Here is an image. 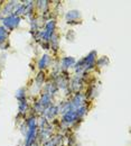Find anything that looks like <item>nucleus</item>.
Returning <instances> with one entry per match:
<instances>
[{"label":"nucleus","instance_id":"f257e3e1","mask_svg":"<svg viewBox=\"0 0 131 146\" xmlns=\"http://www.w3.org/2000/svg\"><path fill=\"white\" fill-rule=\"evenodd\" d=\"M19 6H20V3H19V2H16V1H10V2H8V3L5 6V8L0 11V19H5V18H7V17H9V16L15 15Z\"/></svg>","mask_w":131,"mask_h":146},{"label":"nucleus","instance_id":"f03ea898","mask_svg":"<svg viewBox=\"0 0 131 146\" xmlns=\"http://www.w3.org/2000/svg\"><path fill=\"white\" fill-rule=\"evenodd\" d=\"M56 27V21L54 19L49 20L46 25H45V29L39 34L40 35V39H43L44 42H47L51 39V37L54 35V31Z\"/></svg>","mask_w":131,"mask_h":146},{"label":"nucleus","instance_id":"7ed1b4c3","mask_svg":"<svg viewBox=\"0 0 131 146\" xmlns=\"http://www.w3.org/2000/svg\"><path fill=\"white\" fill-rule=\"evenodd\" d=\"M96 51H92L90 52L89 54L86 55L84 58H83V62H84V72L89 71L90 69H92L95 63H96Z\"/></svg>","mask_w":131,"mask_h":146},{"label":"nucleus","instance_id":"20e7f679","mask_svg":"<svg viewBox=\"0 0 131 146\" xmlns=\"http://www.w3.org/2000/svg\"><path fill=\"white\" fill-rule=\"evenodd\" d=\"M70 102H71V108H72V110L78 109V108H81V107L84 106V104H85V96L82 94V93H80V92H77L74 97H73L72 101H70Z\"/></svg>","mask_w":131,"mask_h":146},{"label":"nucleus","instance_id":"39448f33","mask_svg":"<svg viewBox=\"0 0 131 146\" xmlns=\"http://www.w3.org/2000/svg\"><path fill=\"white\" fill-rule=\"evenodd\" d=\"M20 23V17L19 16H16V15H13V16H9L7 18L2 19V24L6 28L8 29H14L16 28Z\"/></svg>","mask_w":131,"mask_h":146},{"label":"nucleus","instance_id":"423d86ee","mask_svg":"<svg viewBox=\"0 0 131 146\" xmlns=\"http://www.w3.org/2000/svg\"><path fill=\"white\" fill-rule=\"evenodd\" d=\"M77 119H78V118H77L76 111H75V110H70V111H67V112H65V113L63 115V120H62V121H63L64 124L71 125V124L75 123Z\"/></svg>","mask_w":131,"mask_h":146},{"label":"nucleus","instance_id":"0eeeda50","mask_svg":"<svg viewBox=\"0 0 131 146\" xmlns=\"http://www.w3.org/2000/svg\"><path fill=\"white\" fill-rule=\"evenodd\" d=\"M38 104L43 107V109L45 110L46 108H48L49 106H51V104H52V96L51 94H48L47 92H45V93H43L41 94V97H40V100L37 101Z\"/></svg>","mask_w":131,"mask_h":146},{"label":"nucleus","instance_id":"6e6552de","mask_svg":"<svg viewBox=\"0 0 131 146\" xmlns=\"http://www.w3.org/2000/svg\"><path fill=\"white\" fill-rule=\"evenodd\" d=\"M82 84H83V76H82L81 74H77L74 79H73L72 83H71L72 90L75 92H78V90H80L81 87H82Z\"/></svg>","mask_w":131,"mask_h":146},{"label":"nucleus","instance_id":"1a4fd4ad","mask_svg":"<svg viewBox=\"0 0 131 146\" xmlns=\"http://www.w3.org/2000/svg\"><path fill=\"white\" fill-rule=\"evenodd\" d=\"M80 17H81V13L78 10H70L65 14V18H66L68 24H73V21H75Z\"/></svg>","mask_w":131,"mask_h":146},{"label":"nucleus","instance_id":"9d476101","mask_svg":"<svg viewBox=\"0 0 131 146\" xmlns=\"http://www.w3.org/2000/svg\"><path fill=\"white\" fill-rule=\"evenodd\" d=\"M57 113H58V107H56V106H52V105H51L48 108H46L45 111H44L45 118H47V119H53Z\"/></svg>","mask_w":131,"mask_h":146},{"label":"nucleus","instance_id":"9b49d317","mask_svg":"<svg viewBox=\"0 0 131 146\" xmlns=\"http://www.w3.org/2000/svg\"><path fill=\"white\" fill-rule=\"evenodd\" d=\"M61 64H62V68L63 69H68V68L73 66L75 64V58L72 57V56H65V57L62 58Z\"/></svg>","mask_w":131,"mask_h":146},{"label":"nucleus","instance_id":"f8f14e48","mask_svg":"<svg viewBox=\"0 0 131 146\" xmlns=\"http://www.w3.org/2000/svg\"><path fill=\"white\" fill-rule=\"evenodd\" d=\"M49 63H51V57H49V55H47V54L43 55V56L40 57V60L38 61V68H39L40 70H43V69L47 68V66L49 65Z\"/></svg>","mask_w":131,"mask_h":146},{"label":"nucleus","instance_id":"ddd939ff","mask_svg":"<svg viewBox=\"0 0 131 146\" xmlns=\"http://www.w3.org/2000/svg\"><path fill=\"white\" fill-rule=\"evenodd\" d=\"M18 108H19V113H25V112H26V110H27V108H28V105H27L26 99L19 100L18 101Z\"/></svg>","mask_w":131,"mask_h":146},{"label":"nucleus","instance_id":"4468645a","mask_svg":"<svg viewBox=\"0 0 131 146\" xmlns=\"http://www.w3.org/2000/svg\"><path fill=\"white\" fill-rule=\"evenodd\" d=\"M7 37H8V32L6 31V28H5V27L0 26V44L5 43V42H6V39H7Z\"/></svg>","mask_w":131,"mask_h":146},{"label":"nucleus","instance_id":"2eb2a0df","mask_svg":"<svg viewBox=\"0 0 131 146\" xmlns=\"http://www.w3.org/2000/svg\"><path fill=\"white\" fill-rule=\"evenodd\" d=\"M16 98L17 100H22V99H26V90L24 88H20L16 91Z\"/></svg>","mask_w":131,"mask_h":146},{"label":"nucleus","instance_id":"dca6fc26","mask_svg":"<svg viewBox=\"0 0 131 146\" xmlns=\"http://www.w3.org/2000/svg\"><path fill=\"white\" fill-rule=\"evenodd\" d=\"M44 79H45V74H44L43 71H40V72L38 73L37 76H36V83H37L38 87H41V84L44 82Z\"/></svg>","mask_w":131,"mask_h":146},{"label":"nucleus","instance_id":"f3484780","mask_svg":"<svg viewBox=\"0 0 131 146\" xmlns=\"http://www.w3.org/2000/svg\"><path fill=\"white\" fill-rule=\"evenodd\" d=\"M96 63H97V65L99 66H105V65H108L109 64V60H108V57L107 56H103V57H101L100 60H97L96 61Z\"/></svg>","mask_w":131,"mask_h":146},{"label":"nucleus","instance_id":"a211bd4d","mask_svg":"<svg viewBox=\"0 0 131 146\" xmlns=\"http://www.w3.org/2000/svg\"><path fill=\"white\" fill-rule=\"evenodd\" d=\"M51 43H52V48H54V50H57V47H58V40H57V36L56 35H53V36L51 37Z\"/></svg>","mask_w":131,"mask_h":146}]
</instances>
